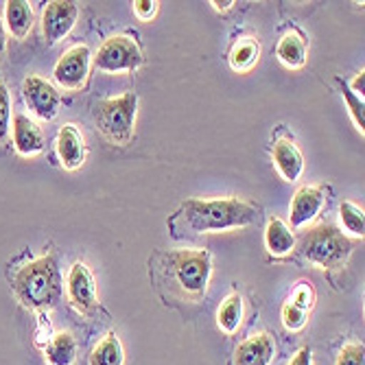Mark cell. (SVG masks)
Returning a JSON list of instances; mask_svg holds the SVG:
<instances>
[{
    "label": "cell",
    "mask_w": 365,
    "mask_h": 365,
    "mask_svg": "<svg viewBox=\"0 0 365 365\" xmlns=\"http://www.w3.org/2000/svg\"><path fill=\"white\" fill-rule=\"evenodd\" d=\"M164 267L186 295L199 297L208 291L212 278V258L206 250L169 252L164 256Z\"/></svg>",
    "instance_id": "5b68a950"
},
{
    "label": "cell",
    "mask_w": 365,
    "mask_h": 365,
    "mask_svg": "<svg viewBox=\"0 0 365 365\" xmlns=\"http://www.w3.org/2000/svg\"><path fill=\"white\" fill-rule=\"evenodd\" d=\"M276 359V341L269 333H256L241 341L235 350V365H272Z\"/></svg>",
    "instance_id": "5bb4252c"
},
{
    "label": "cell",
    "mask_w": 365,
    "mask_h": 365,
    "mask_svg": "<svg viewBox=\"0 0 365 365\" xmlns=\"http://www.w3.org/2000/svg\"><path fill=\"white\" fill-rule=\"evenodd\" d=\"M5 55H7V31L3 20H0V61L5 59Z\"/></svg>",
    "instance_id": "1f68e13d"
},
{
    "label": "cell",
    "mask_w": 365,
    "mask_h": 365,
    "mask_svg": "<svg viewBox=\"0 0 365 365\" xmlns=\"http://www.w3.org/2000/svg\"><path fill=\"white\" fill-rule=\"evenodd\" d=\"M352 250V241L333 223L317 225L300 239V254L322 269H341Z\"/></svg>",
    "instance_id": "277c9868"
},
{
    "label": "cell",
    "mask_w": 365,
    "mask_h": 365,
    "mask_svg": "<svg viewBox=\"0 0 365 365\" xmlns=\"http://www.w3.org/2000/svg\"><path fill=\"white\" fill-rule=\"evenodd\" d=\"M66 293H68L71 304L81 313H92L98 307L96 280L88 264L75 262L66 276Z\"/></svg>",
    "instance_id": "30bf717a"
},
{
    "label": "cell",
    "mask_w": 365,
    "mask_h": 365,
    "mask_svg": "<svg viewBox=\"0 0 365 365\" xmlns=\"http://www.w3.org/2000/svg\"><path fill=\"white\" fill-rule=\"evenodd\" d=\"M276 55H278L280 63H284L287 68H291V71L302 68L307 63V55H309V46H307V40L302 33H297V31L284 33L276 46Z\"/></svg>",
    "instance_id": "2e32d148"
},
{
    "label": "cell",
    "mask_w": 365,
    "mask_h": 365,
    "mask_svg": "<svg viewBox=\"0 0 365 365\" xmlns=\"http://www.w3.org/2000/svg\"><path fill=\"white\" fill-rule=\"evenodd\" d=\"M55 149H57V155L61 160L63 169L77 171V169L83 167V162H86V140H83V134L79 131L77 125L66 123L59 129L57 140H55Z\"/></svg>",
    "instance_id": "7c38bea8"
},
{
    "label": "cell",
    "mask_w": 365,
    "mask_h": 365,
    "mask_svg": "<svg viewBox=\"0 0 365 365\" xmlns=\"http://www.w3.org/2000/svg\"><path fill=\"white\" fill-rule=\"evenodd\" d=\"M264 247L267 252L276 258H282L287 254H291L295 250V235L293 230L278 217L267 221V227H264Z\"/></svg>",
    "instance_id": "e0dca14e"
},
{
    "label": "cell",
    "mask_w": 365,
    "mask_h": 365,
    "mask_svg": "<svg viewBox=\"0 0 365 365\" xmlns=\"http://www.w3.org/2000/svg\"><path fill=\"white\" fill-rule=\"evenodd\" d=\"M215 9H219V11H225V9H232V5H235V3H232V0H225V3H217V0H215Z\"/></svg>",
    "instance_id": "d6a6232c"
},
{
    "label": "cell",
    "mask_w": 365,
    "mask_h": 365,
    "mask_svg": "<svg viewBox=\"0 0 365 365\" xmlns=\"http://www.w3.org/2000/svg\"><path fill=\"white\" fill-rule=\"evenodd\" d=\"M18 302L31 311H48L57 307L63 293L59 262L53 254L26 262L14 278Z\"/></svg>",
    "instance_id": "7a4b0ae2"
},
{
    "label": "cell",
    "mask_w": 365,
    "mask_h": 365,
    "mask_svg": "<svg viewBox=\"0 0 365 365\" xmlns=\"http://www.w3.org/2000/svg\"><path fill=\"white\" fill-rule=\"evenodd\" d=\"M88 365H125V348L116 333H108L92 348Z\"/></svg>",
    "instance_id": "d6986e66"
},
{
    "label": "cell",
    "mask_w": 365,
    "mask_h": 365,
    "mask_svg": "<svg viewBox=\"0 0 365 365\" xmlns=\"http://www.w3.org/2000/svg\"><path fill=\"white\" fill-rule=\"evenodd\" d=\"M143 61V48L131 36L108 38L94 55V66L103 73H134Z\"/></svg>",
    "instance_id": "8992f818"
},
{
    "label": "cell",
    "mask_w": 365,
    "mask_h": 365,
    "mask_svg": "<svg viewBox=\"0 0 365 365\" xmlns=\"http://www.w3.org/2000/svg\"><path fill=\"white\" fill-rule=\"evenodd\" d=\"M11 136V92L0 81V143H7Z\"/></svg>",
    "instance_id": "d4e9b609"
},
{
    "label": "cell",
    "mask_w": 365,
    "mask_h": 365,
    "mask_svg": "<svg viewBox=\"0 0 365 365\" xmlns=\"http://www.w3.org/2000/svg\"><path fill=\"white\" fill-rule=\"evenodd\" d=\"M335 365H365V348H363V344H346L341 348Z\"/></svg>",
    "instance_id": "4316f807"
},
{
    "label": "cell",
    "mask_w": 365,
    "mask_h": 365,
    "mask_svg": "<svg viewBox=\"0 0 365 365\" xmlns=\"http://www.w3.org/2000/svg\"><path fill=\"white\" fill-rule=\"evenodd\" d=\"M22 98H24V106L29 108V112L33 116H38L40 120H53L61 108L59 90L51 81H46L38 75H29L22 81Z\"/></svg>",
    "instance_id": "ba28073f"
},
{
    "label": "cell",
    "mask_w": 365,
    "mask_h": 365,
    "mask_svg": "<svg viewBox=\"0 0 365 365\" xmlns=\"http://www.w3.org/2000/svg\"><path fill=\"white\" fill-rule=\"evenodd\" d=\"M258 221V208L239 197L188 199L169 221L173 237H199L212 232L241 230Z\"/></svg>",
    "instance_id": "6da1fadb"
},
{
    "label": "cell",
    "mask_w": 365,
    "mask_h": 365,
    "mask_svg": "<svg viewBox=\"0 0 365 365\" xmlns=\"http://www.w3.org/2000/svg\"><path fill=\"white\" fill-rule=\"evenodd\" d=\"M339 219L344 227L350 232L352 237H363L365 235V212L352 202H344L339 206Z\"/></svg>",
    "instance_id": "603a6c76"
},
{
    "label": "cell",
    "mask_w": 365,
    "mask_h": 365,
    "mask_svg": "<svg viewBox=\"0 0 365 365\" xmlns=\"http://www.w3.org/2000/svg\"><path fill=\"white\" fill-rule=\"evenodd\" d=\"M289 302H293L295 307H300L304 311H311L313 309V302H315V293H313V289L307 282H300V284L295 287V291H293Z\"/></svg>",
    "instance_id": "83f0119b"
},
{
    "label": "cell",
    "mask_w": 365,
    "mask_h": 365,
    "mask_svg": "<svg viewBox=\"0 0 365 365\" xmlns=\"http://www.w3.org/2000/svg\"><path fill=\"white\" fill-rule=\"evenodd\" d=\"M11 136H14V147L22 158H36L46 147L44 131L38 127L36 120L29 118L26 114H16L14 116Z\"/></svg>",
    "instance_id": "4fadbf2b"
},
{
    "label": "cell",
    "mask_w": 365,
    "mask_h": 365,
    "mask_svg": "<svg viewBox=\"0 0 365 365\" xmlns=\"http://www.w3.org/2000/svg\"><path fill=\"white\" fill-rule=\"evenodd\" d=\"M79 7L71 0H51L42 14V36L48 46L61 42L75 29Z\"/></svg>",
    "instance_id": "9c48e42d"
},
{
    "label": "cell",
    "mask_w": 365,
    "mask_h": 365,
    "mask_svg": "<svg viewBox=\"0 0 365 365\" xmlns=\"http://www.w3.org/2000/svg\"><path fill=\"white\" fill-rule=\"evenodd\" d=\"M289 365H313V350L309 346L300 348V350L293 354V359L289 361Z\"/></svg>",
    "instance_id": "f546056e"
},
{
    "label": "cell",
    "mask_w": 365,
    "mask_h": 365,
    "mask_svg": "<svg viewBox=\"0 0 365 365\" xmlns=\"http://www.w3.org/2000/svg\"><path fill=\"white\" fill-rule=\"evenodd\" d=\"M272 160L282 180L287 182H297L304 173V155L291 140H276L272 149Z\"/></svg>",
    "instance_id": "9a60e30c"
},
{
    "label": "cell",
    "mask_w": 365,
    "mask_h": 365,
    "mask_svg": "<svg viewBox=\"0 0 365 365\" xmlns=\"http://www.w3.org/2000/svg\"><path fill=\"white\" fill-rule=\"evenodd\" d=\"M134 14L138 16V20L147 22L158 14V3L155 0H136L134 3Z\"/></svg>",
    "instance_id": "f1b7e54d"
},
{
    "label": "cell",
    "mask_w": 365,
    "mask_h": 365,
    "mask_svg": "<svg viewBox=\"0 0 365 365\" xmlns=\"http://www.w3.org/2000/svg\"><path fill=\"white\" fill-rule=\"evenodd\" d=\"M260 57V44L258 40L254 38H241L235 42V46H232L230 51V66H232V71H237V73H247L252 66L258 61Z\"/></svg>",
    "instance_id": "44dd1931"
},
{
    "label": "cell",
    "mask_w": 365,
    "mask_h": 365,
    "mask_svg": "<svg viewBox=\"0 0 365 365\" xmlns=\"http://www.w3.org/2000/svg\"><path fill=\"white\" fill-rule=\"evenodd\" d=\"M5 24L16 40H24L33 26V9L26 0H9L5 3Z\"/></svg>",
    "instance_id": "ac0fdd59"
},
{
    "label": "cell",
    "mask_w": 365,
    "mask_h": 365,
    "mask_svg": "<svg viewBox=\"0 0 365 365\" xmlns=\"http://www.w3.org/2000/svg\"><path fill=\"white\" fill-rule=\"evenodd\" d=\"M324 206H326V192L319 186L297 188L289 208L291 227H304L324 210Z\"/></svg>",
    "instance_id": "8fae6325"
},
{
    "label": "cell",
    "mask_w": 365,
    "mask_h": 365,
    "mask_svg": "<svg viewBox=\"0 0 365 365\" xmlns=\"http://www.w3.org/2000/svg\"><path fill=\"white\" fill-rule=\"evenodd\" d=\"M92 66V51L88 44H75L66 51L53 68V79L63 90H79L86 86Z\"/></svg>",
    "instance_id": "52a82bcc"
},
{
    "label": "cell",
    "mask_w": 365,
    "mask_h": 365,
    "mask_svg": "<svg viewBox=\"0 0 365 365\" xmlns=\"http://www.w3.org/2000/svg\"><path fill=\"white\" fill-rule=\"evenodd\" d=\"M241 322H243V297L239 293H232L221 302L217 311V324L223 333L232 335L239 330Z\"/></svg>",
    "instance_id": "7402d4cb"
},
{
    "label": "cell",
    "mask_w": 365,
    "mask_h": 365,
    "mask_svg": "<svg viewBox=\"0 0 365 365\" xmlns=\"http://www.w3.org/2000/svg\"><path fill=\"white\" fill-rule=\"evenodd\" d=\"M136 114H138V94L136 92H123L114 98H101L94 103L92 118L98 131L112 143V145H127L134 138L136 129Z\"/></svg>",
    "instance_id": "3957f363"
},
{
    "label": "cell",
    "mask_w": 365,
    "mask_h": 365,
    "mask_svg": "<svg viewBox=\"0 0 365 365\" xmlns=\"http://www.w3.org/2000/svg\"><path fill=\"white\" fill-rule=\"evenodd\" d=\"M363 86H365V71H359L352 79V83H348L350 92L356 94L359 98H363Z\"/></svg>",
    "instance_id": "4dcf8cb0"
},
{
    "label": "cell",
    "mask_w": 365,
    "mask_h": 365,
    "mask_svg": "<svg viewBox=\"0 0 365 365\" xmlns=\"http://www.w3.org/2000/svg\"><path fill=\"white\" fill-rule=\"evenodd\" d=\"M46 359L51 365H73L77 359V339L68 330L55 333L46 346Z\"/></svg>",
    "instance_id": "ffe728a7"
},
{
    "label": "cell",
    "mask_w": 365,
    "mask_h": 365,
    "mask_svg": "<svg viewBox=\"0 0 365 365\" xmlns=\"http://www.w3.org/2000/svg\"><path fill=\"white\" fill-rule=\"evenodd\" d=\"M307 319H309V311L295 307L293 302H287L282 307V324L287 330H302L307 326Z\"/></svg>",
    "instance_id": "484cf974"
},
{
    "label": "cell",
    "mask_w": 365,
    "mask_h": 365,
    "mask_svg": "<svg viewBox=\"0 0 365 365\" xmlns=\"http://www.w3.org/2000/svg\"><path fill=\"white\" fill-rule=\"evenodd\" d=\"M337 83L341 88V94H344L346 103H348V112H350L354 125L359 127V131L363 134V131H365V106H363V98H359L356 94H352L350 88H348V83L341 77H337Z\"/></svg>",
    "instance_id": "cb8c5ba5"
}]
</instances>
